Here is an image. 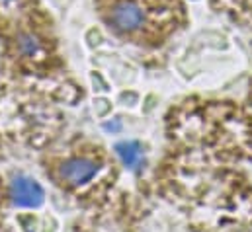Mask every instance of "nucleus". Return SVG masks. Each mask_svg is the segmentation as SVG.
Segmentation results:
<instances>
[{
  "instance_id": "1",
  "label": "nucleus",
  "mask_w": 252,
  "mask_h": 232,
  "mask_svg": "<svg viewBox=\"0 0 252 232\" xmlns=\"http://www.w3.org/2000/svg\"><path fill=\"white\" fill-rule=\"evenodd\" d=\"M110 24L120 33H131V31L139 29L141 24H143V10L137 2L124 0V2H120L112 8Z\"/></svg>"
},
{
  "instance_id": "2",
  "label": "nucleus",
  "mask_w": 252,
  "mask_h": 232,
  "mask_svg": "<svg viewBox=\"0 0 252 232\" xmlns=\"http://www.w3.org/2000/svg\"><path fill=\"white\" fill-rule=\"evenodd\" d=\"M10 195H12L14 205H18V207H37L43 203L41 185L28 175H18L12 179Z\"/></svg>"
},
{
  "instance_id": "3",
  "label": "nucleus",
  "mask_w": 252,
  "mask_h": 232,
  "mask_svg": "<svg viewBox=\"0 0 252 232\" xmlns=\"http://www.w3.org/2000/svg\"><path fill=\"white\" fill-rule=\"evenodd\" d=\"M98 174V164L88 158H72L63 166V177L70 185H82Z\"/></svg>"
},
{
  "instance_id": "4",
  "label": "nucleus",
  "mask_w": 252,
  "mask_h": 232,
  "mask_svg": "<svg viewBox=\"0 0 252 232\" xmlns=\"http://www.w3.org/2000/svg\"><path fill=\"white\" fill-rule=\"evenodd\" d=\"M116 150H118L122 162L126 164L127 168L137 170L141 166V162H143V150H141V146L137 143H120L116 146Z\"/></svg>"
},
{
  "instance_id": "5",
  "label": "nucleus",
  "mask_w": 252,
  "mask_h": 232,
  "mask_svg": "<svg viewBox=\"0 0 252 232\" xmlns=\"http://www.w3.org/2000/svg\"><path fill=\"white\" fill-rule=\"evenodd\" d=\"M20 51L26 55H33L39 51V43L33 35H22L20 37Z\"/></svg>"
}]
</instances>
